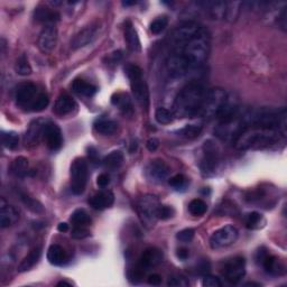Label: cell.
<instances>
[{"label":"cell","instance_id":"6da1fadb","mask_svg":"<svg viewBox=\"0 0 287 287\" xmlns=\"http://www.w3.org/2000/svg\"><path fill=\"white\" fill-rule=\"evenodd\" d=\"M206 90L199 82H190L176 95L173 114L178 118H192L198 116L203 103Z\"/></svg>","mask_w":287,"mask_h":287},{"label":"cell","instance_id":"7a4b0ae2","mask_svg":"<svg viewBox=\"0 0 287 287\" xmlns=\"http://www.w3.org/2000/svg\"><path fill=\"white\" fill-rule=\"evenodd\" d=\"M172 53L181 55L191 70L201 67L206 61L210 53V34L208 29L202 27L182 48Z\"/></svg>","mask_w":287,"mask_h":287},{"label":"cell","instance_id":"3957f363","mask_svg":"<svg viewBox=\"0 0 287 287\" xmlns=\"http://www.w3.org/2000/svg\"><path fill=\"white\" fill-rule=\"evenodd\" d=\"M280 135V132L276 129L245 128L236 138V148L238 150H248L268 147L279 142Z\"/></svg>","mask_w":287,"mask_h":287},{"label":"cell","instance_id":"277c9868","mask_svg":"<svg viewBox=\"0 0 287 287\" xmlns=\"http://www.w3.org/2000/svg\"><path fill=\"white\" fill-rule=\"evenodd\" d=\"M125 71L130 81V87H132L135 100L138 102L140 107L147 108L149 103V93L147 84H146L143 78L142 69L137 67V65L128 64L125 68Z\"/></svg>","mask_w":287,"mask_h":287},{"label":"cell","instance_id":"5b68a950","mask_svg":"<svg viewBox=\"0 0 287 287\" xmlns=\"http://www.w3.org/2000/svg\"><path fill=\"white\" fill-rule=\"evenodd\" d=\"M226 95H228V93L221 88L206 90L203 103L201 105L198 116L205 119L216 118V116L219 114L220 110L225 101Z\"/></svg>","mask_w":287,"mask_h":287},{"label":"cell","instance_id":"8992f818","mask_svg":"<svg viewBox=\"0 0 287 287\" xmlns=\"http://www.w3.org/2000/svg\"><path fill=\"white\" fill-rule=\"evenodd\" d=\"M159 201L155 195L146 194L139 199L137 203V212L142 223L147 229L153 228L157 221V210L159 208Z\"/></svg>","mask_w":287,"mask_h":287},{"label":"cell","instance_id":"52a82bcc","mask_svg":"<svg viewBox=\"0 0 287 287\" xmlns=\"http://www.w3.org/2000/svg\"><path fill=\"white\" fill-rule=\"evenodd\" d=\"M203 26L195 22H185L176 27L169 35V47L172 52L179 51L190 39H192Z\"/></svg>","mask_w":287,"mask_h":287},{"label":"cell","instance_id":"ba28073f","mask_svg":"<svg viewBox=\"0 0 287 287\" xmlns=\"http://www.w3.org/2000/svg\"><path fill=\"white\" fill-rule=\"evenodd\" d=\"M71 190L73 194L80 195L84 192L88 183V164L84 158H77L71 165Z\"/></svg>","mask_w":287,"mask_h":287},{"label":"cell","instance_id":"9c48e42d","mask_svg":"<svg viewBox=\"0 0 287 287\" xmlns=\"http://www.w3.org/2000/svg\"><path fill=\"white\" fill-rule=\"evenodd\" d=\"M219 163V149L212 140H206L203 145V156L201 159L200 167L204 176H211L215 173Z\"/></svg>","mask_w":287,"mask_h":287},{"label":"cell","instance_id":"30bf717a","mask_svg":"<svg viewBox=\"0 0 287 287\" xmlns=\"http://www.w3.org/2000/svg\"><path fill=\"white\" fill-rule=\"evenodd\" d=\"M239 233L234 225H224L216 230L210 238V247L212 249H221L234 245L238 239Z\"/></svg>","mask_w":287,"mask_h":287},{"label":"cell","instance_id":"8fae6325","mask_svg":"<svg viewBox=\"0 0 287 287\" xmlns=\"http://www.w3.org/2000/svg\"><path fill=\"white\" fill-rule=\"evenodd\" d=\"M42 92L39 91L37 85L32 82L22 83L17 88L16 91V102L19 107L29 111L32 108L35 100L38 98V95Z\"/></svg>","mask_w":287,"mask_h":287},{"label":"cell","instance_id":"7c38bea8","mask_svg":"<svg viewBox=\"0 0 287 287\" xmlns=\"http://www.w3.org/2000/svg\"><path fill=\"white\" fill-rule=\"evenodd\" d=\"M240 101L238 97L236 94H228L216 118L219 119L220 124L230 123L240 117Z\"/></svg>","mask_w":287,"mask_h":287},{"label":"cell","instance_id":"4fadbf2b","mask_svg":"<svg viewBox=\"0 0 287 287\" xmlns=\"http://www.w3.org/2000/svg\"><path fill=\"white\" fill-rule=\"evenodd\" d=\"M246 274V260L244 257H235L224 265L223 276L231 284H237Z\"/></svg>","mask_w":287,"mask_h":287},{"label":"cell","instance_id":"5bb4252c","mask_svg":"<svg viewBox=\"0 0 287 287\" xmlns=\"http://www.w3.org/2000/svg\"><path fill=\"white\" fill-rule=\"evenodd\" d=\"M169 172V167L164 160L155 159L146 166L145 174L146 178H147L150 182L162 183L168 178Z\"/></svg>","mask_w":287,"mask_h":287},{"label":"cell","instance_id":"9a60e30c","mask_svg":"<svg viewBox=\"0 0 287 287\" xmlns=\"http://www.w3.org/2000/svg\"><path fill=\"white\" fill-rule=\"evenodd\" d=\"M99 31H100L99 24H92L90 25V26L83 28L82 31H80L73 37V39L71 41V47L73 49H79L87 46L89 44H91L94 39L98 37Z\"/></svg>","mask_w":287,"mask_h":287},{"label":"cell","instance_id":"2e32d148","mask_svg":"<svg viewBox=\"0 0 287 287\" xmlns=\"http://www.w3.org/2000/svg\"><path fill=\"white\" fill-rule=\"evenodd\" d=\"M58 42V29L54 24L46 25L38 36V47L43 53H51Z\"/></svg>","mask_w":287,"mask_h":287},{"label":"cell","instance_id":"e0dca14e","mask_svg":"<svg viewBox=\"0 0 287 287\" xmlns=\"http://www.w3.org/2000/svg\"><path fill=\"white\" fill-rule=\"evenodd\" d=\"M166 70L172 78L179 79L183 78L191 71L189 65L183 60V58L179 54L170 53L169 56L166 60Z\"/></svg>","mask_w":287,"mask_h":287},{"label":"cell","instance_id":"ac0fdd59","mask_svg":"<svg viewBox=\"0 0 287 287\" xmlns=\"http://www.w3.org/2000/svg\"><path fill=\"white\" fill-rule=\"evenodd\" d=\"M49 123L48 119L45 118H38L29 125V127L25 135V143L26 145H35L39 142L41 137L44 136L45 128H46L47 124Z\"/></svg>","mask_w":287,"mask_h":287},{"label":"cell","instance_id":"d6986e66","mask_svg":"<svg viewBox=\"0 0 287 287\" xmlns=\"http://www.w3.org/2000/svg\"><path fill=\"white\" fill-rule=\"evenodd\" d=\"M44 139L46 142L47 147L52 150H59L63 145V136L61 129L58 125L49 122L45 128Z\"/></svg>","mask_w":287,"mask_h":287},{"label":"cell","instance_id":"ffe728a7","mask_svg":"<svg viewBox=\"0 0 287 287\" xmlns=\"http://www.w3.org/2000/svg\"><path fill=\"white\" fill-rule=\"evenodd\" d=\"M163 260V253L159 249L148 248L146 249L139 258L138 268L140 270H148L153 267L158 266Z\"/></svg>","mask_w":287,"mask_h":287},{"label":"cell","instance_id":"44dd1931","mask_svg":"<svg viewBox=\"0 0 287 287\" xmlns=\"http://www.w3.org/2000/svg\"><path fill=\"white\" fill-rule=\"evenodd\" d=\"M2 208H0V226L3 229L9 228L14 225L19 220L18 210L13 205L6 204L4 200H2Z\"/></svg>","mask_w":287,"mask_h":287},{"label":"cell","instance_id":"7402d4cb","mask_svg":"<svg viewBox=\"0 0 287 287\" xmlns=\"http://www.w3.org/2000/svg\"><path fill=\"white\" fill-rule=\"evenodd\" d=\"M114 202V195L111 191L105 190L100 191L97 194H94L91 199L89 200L90 205L95 210H104L110 208Z\"/></svg>","mask_w":287,"mask_h":287},{"label":"cell","instance_id":"603a6c76","mask_svg":"<svg viewBox=\"0 0 287 287\" xmlns=\"http://www.w3.org/2000/svg\"><path fill=\"white\" fill-rule=\"evenodd\" d=\"M260 264L263 265L266 273L270 275H281L285 273V265L276 256H270L267 254L263 260L260 261Z\"/></svg>","mask_w":287,"mask_h":287},{"label":"cell","instance_id":"cb8c5ba5","mask_svg":"<svg viewBox=\"0 0 287 287\" xmlns=\"http://www.w3.org/2000/svg\"><path fill=\"white\" fill-rule=\"evenodd\" d=\"M111 102L113 105H116V107L119 108L120 111H122L124 114L126 116L133 114L134 112L133 102L128 93H125V92L114 93L111 97Z\"/></svg>","mask_w":287,"mask_h":287},{"label":"cell","instance_id":"d4e9b609","mask_svg":"<svg viewBox=\"0 0 287 287\" xmlns=\"http://www.w3.org/2000/svg\"><path fill=\"white\" fill-rule=\"evenodd\" d=\"M77 108V103L68 94H62L58 98L54 105V112L59 116H65L71 113Z\"/></svg>","mask_w":287,"mask_h":287},{"label":"cell","instance_id":"484cf974","mask_svg":"<svg viewBox=\"0 0 287 287\" xmlns=\"http://www.w3.org/2000/svg\"><path fill=\"white\" fill-rule=\"evenodd\" d=\"M41 255H42L41 247H36V248L32 249L29 251V254L25 257L21 263H19L17 267L18 273H25V271L32 269L33 267L37 264L39 258H41Z\"/></svg>","mask_w":287,"mask_h":287},{"label":"cell","instance_id":"4316f807","mask_svg":"<svg viewBox=\"0 0 287 287\" xmlns=\"http://www.w3.org/2000/svg\"><path fill=\"white\" fill-rule=\"evenodd\" d=\"M125 38L128 44V47L132 52H139L140 51V41L138 34L134 28V25L130 21L126 22L125 25Z\"/></svg>","mask_w":287,"mask_h":287},{"label":"cell","instance_id":"83f0119b","mask_svg":"<svg viewBox=\"0 0 287 287\" xmlns=\"http://www.w3.org/2000/svg\"><path fill=\"white\" fill-rule=\"evenodd\" d=\"M34 18L36 19L37 22L51 25L59 21L60 15L59 13L54 12L47 7H37L34 12Z\"/></svg>","mask_w":287,"mask_h":287},{"label":"cell","instance_id":"f1b7e54d","mask_svg":"<svg viewBox=\"0 0 287 287\" xmlns=\"http://www.w3.org/2000/svg\"><path fill=\"white\" fill-rule=\"evenodd\" d=\"M47 260L52 265L61 266L67 260V255L61 246L52 245L47 250Z\"/></svg>","mask_w":287,"mask_h":287},{"label":"cell","instance_id":"f546056e","mask_svg":"<svg viewBox=\"0 0 287 287\" xmlns=\"http://www.w3.org/2000/svg\"><path fill=\"white\" fill-rule=\"evenodd\" d=\"M72 89L75 93L83 95V97H88V98L93 97L98 90L95 85L84 81V80H75L72 84Z\"/></svg>","mask_w":287,"mask_h":287},{"label":"cell","instance_id":"4dcf8cb0","mask_svg":"<svg viewBox=\"0 0 287 287\" xmlns=\"http://www.w3.org/2000/svg\"><path fill=\"white\" fill-rule=\"evenodd\" d=\"M28 159L24 156H18L15 158L11 166V172L18 178H23V176L28 173Z\"/></svg>","mask_w":287,"mask_h":287},{"label":"cell","instance_id":"1f68e13d","mask_svg":"<svg viewBox=\"0 0 287 287\" xmlns=\"http://www.w3.org/2000/svg\"><path fill=\"white\" fill-rule=\"evenodd\" d=\"M70 220H71V222L74 226H87L91 223V218H90L87 211L83 209L75 210Z\"/></svg>","mask_w":287,"mask_h":287},{"label":"cell","instance_id":"d6a6232c","mask_svg":"<svg viewBox=\"0 0 287 287\" xmlns=\"http://www.w3.org/2000/svg\"><path fill=\"white\" fill-rule=\"evenodd\" d=\"M117 123L112 122V120H98V122L94 124V129L97 130L99 134L102 135H112L117 132Z\"/></svg>","mask_w":287,"mask_h":287},{"label":"cell","instance_id":"836d02e7","mask_svg":"<svg viewBox=\"0 0 287 287\" xmlns=\"http://www.w3.org/2000/svg\"><path fill=\"white\" fill-rule=\"evenodd\" d=\"M124 162V155L119 150H114L103 158V165L108 168H118Z\"/></svg>","mask_w":287,"mask_h":287},{"label":"cell","instance_id":"e575fe53","mask_svg":"<svg viewBox=\"0 0 287 287\" xmlns=\"http://www.w3.org/2000/svg\"><path fill=\"white\" fill-rule=\"evenodd\" d=\"M245 223L247 228L250 230L260 229L261 226H264L265 224V219L263 218V215L258 212H250L246 215Z\"/></svg>","mask_w":287,"mask_h":287},{"label":"cell","instance_id":"d590c367","mask_svg":"<svg viewBox=\"0 0 287 287\" xmlns=\"http://www.w3.org/2000/svg\"><path fill=\"white\" fill-rule=\"evenodd\" d=\"M32 67L28 62L26 55H21L17 59L16 63H15V72L18 75H22V77H27V75L32 73Z\"/></svg>","mask_w":287,"mask_h":287},{"label":"cell","instance_id":"8d00e7d4","mask_svg":"<svg viewBox=\"0 0 287 287\" xmlns=\"http://www.w3.org/2000/svg\"><path fill=\"white\" fill-rule=\"evenodd\" d=\"M21 199L23 201V203L25 204V206H26L28 210H31L32 212H34V213H43L44 212L43 204L41 202H38L37 200H35V199L31 198L29 195L24 194V193L21 194Z\"/></svg>","mask_w":287,"mask_h":287},{"label":"cell","instance_id":"74e56055","mask_svg":"<svg viewBox=\"0 0 287 287\" xmlns=\"http://www.w3.org/2000/svg\"><path fill=\"white\" fill-rule=\"evenodd\" d=\"M189 211L194 216H201L208 211V205H206L203 200L194 199L189 204Z\"/></svg>","mask_w":287,"mask_h":287},{"label":"cell","instance_id":"f35d334b","mask_svg":"<svg viewBox=\"0 0 287 287\" xmlns=\"http://www.w3.org/2000/svg\"><path fill=\"white\" fill-rule=\"evenodd\" d=\"M201 132H202V128L200 126L196 125H188L185 126L184 128L180 129L178 134L181 137H184L186 139H194L196 137H199Z\"/></svg>","mask_w":287,"mask_h":287},{"label":"cell","instance_id":"ab89813d","mask_svg":"<svg viewBox=\"0 0 287 287\" xmlns=\"http://www.w3.org/2000/svg\"><path fill=\"white\" fill-rule=\"evenodd\" d=\"M2 140L5 147L8 149H15L18 146L19 137L18 135L14 132H3Z\"/></svg>","mask_w":287,"mask_h":287},{"label":"cell","instance_id":"60d3db41","mask_svg":"<svg viewBox=\"0 0 287 287\" xmlns=\"http://www.w3.org/2000/svg\"><path fill=\"white\" fill-rule=\"evenodd\" d=\"M155 118L157 120V123L162 125H168L173 122L174 114L169 111L168 109L160 107L155 112Z\"/></svg>","mask_w":287,"mask_h":287},{"label":"cell","instance_id":"b9f144b4","mask_svg":"<svg viewBox=\"0 0 287 287\" xmlns=\"http://www.w3.org/2000/svg\"><path fill=\"white\" fill-rule=\"evenodd\" d=\"M167 25H168L167 17L162 16V17L156 18L155 21L152 22V24L149 25V29L153 34L158 35V34L162 33L166 27H167Z\"/></svg>","mask_w":287,"mask_h":287},{"label":"cell","instance_id":"7bdbcfd3","mask_svg":"<svg viewBox=\"0 0 287 287\" xmlns=\"http://www.w3.org/2000/svg\"><path fill=\"white\" fill-rule=\"evenodd\" d=\"M49 103V99H48V95L42 92L41 94L38 95V98L35 100V102L33 103L32 108L29 111H34V112H39V111H43L44 109H46V107Z\"/></svg>","mask_w":287,"mask_h":287},{"label":"cell","instance_id":"ee69618b","mask_svg":"<svg viewBox=\"0 0 287 287\" xmlns=\"http://www.w3.org/2000/svg\"><path fill=\"white\" fill-rule=\"evenodd\" d=\"M168 183L173 189L178 190V191H180V190L182 191L186 188V186H188V180H186L184 175L178 174V175L173 176V178L168 181Z\"/></svg>","mask_w":287,"mask_h":287},{"label":"cell","instance_id":"f6af8a7d","mask_svg":"<svg viewBox=\"0 0 287 287\" xmlns=\"http://www.w3.org/2000/svg\"><path fill=\"white\" fill-rule=\"evenodd\" d=\"M174 213H175V211H174V209L172 208V206L160 204L158 210H157V219L168 220V219L172 218V216L174 215Z\"/></svg>","mask_w":287,"mask_h":287},{"label":"cell","instance_id":"bcb514c9","mask_svg":"<svg viewBox=\"0 0 287 287\" xmlns=\"http://www.w3.org/2000/svg\"><path fill=\"white\" fill-rule=\"evenodd\" d=\"M167 285L173 286V287H188L190 285V283L184 276L175 275V276L169 277V279L167 281Z\"/></svg>","mask_w":287,"mask_h":287},{"label":"cell","instance_id":"7dc6e473","mask_svg":"<svg viewBox=\"0 0 287 287\" xmlns=\"http://www.w3.org/2000/svg\"><path fill=\"white\" fill-rule=\"evenodd\" d=\"M193 238H194V230L191 228L180 231V233L176 235V239L180 240L181 243H190V241L193 240Z\"/></svg>","mask_w":287,"mask_h":287},{"label":"cell","instance_id":"c3c4849f","mask_svg":"<svg viewBox=\"0 0 287 287\" xmlns=\"http://www.w3.org/2000/svg\"><path fill=\"white\" fill-rule=\"evenodd\" d=\"M71 236L74 239H84L90 236V231L87 226H74Z\"/></svg>","mask_w":287,"mask_h":287},{"label":"cell","instance_id":"681fc988","mask_svg":"<svg viewBox=\"0 0 287 287\" xmlns=\"http://www.w3.org/2000/svg\"><path fill=\"white\" fill-rule=\"evenodd\" d=\"M202 285L204 287H221V281L215 276H211V275H205L204 278L202 280Z\"/></svg>","mask_w":287,"mask_h":287},{"label":"cell","instance_id":"f907efd6","mask_svg":"<svg viewBox=\"0 0 287 287\" xmlns=\"http://www.w3.org/2000/svg\"><path fill=\"white\" fill-rule=\"evenodd\" d=\"M110 183V176L105 173L100 174L97 179V184L99 186H101V188H105V186H108Z\"/></svg>","mask_w":287,"mask_h":287},{"label":"cell","instance_id":"816d5d0a","mask_svg":"<svg viewBox=\"0 0 287 287\" xmlns=\"http://www.w3.org/2000/svg\"><path fill=\"white\" fill-rule=\"evenodd\" d=\"M158 146H159V140L156 138H150L147 140V143H146V147H147L149 152L152 153L158 148Z\"/></svg>","mask_w":287,"mask_h":287},{"label":"cell","instance_id":"f5cc1de1","mask_svg":"<svg viewBox=\"0 0 287 287\" xmlns=\"http://www.w3.org/2000/svg\"><path fill=\"white\" fill-rule=\"evenodd\" d=\"M148 284L149 285H153V286H158L162 283V277L157 274H153L148 277Z\"/></svg>","mask_w":287,"mask_h":287},{"label":"cell","instance_id":"db71d44e","mask_svg":"<svg viewBox=\"0 0 287 287\" xmlns=\"http://www.w3.org/2000/svg\"><path fill=\"white\" fill-rule=\"evenodd\" d=\"M279 23L278 25L280 26V28L283 29V31H286V11H285V8L281 11V14H280V16H279Z\"/></svg>","mask_w":287,"mask_h":287},{"label":"cell","instance_id":"11a10c76","mask_svg":"<svg viewBox=\"0 0 287 287\" xmlns=\"http://www.w3.org/2000/svg\"><path fill=\"white\" fill-rule=\"evenodd\" d=\"M190 253L188 249H179L178 250V257L181 260H186L189 258Z\"/></svg>","mask_w":287,"mask_h":287},{"label":"cell","instance_id":"9f6ffc18","mask_svg":"<svg viewBox=\"0 0 287 287\" xmlns=\"http://www.w3.org/2000/svg\"><path fill=\"white\" fill-rule=\"evenodd\" d=\"M58 230L60 231V233H67V231L69 230V224L65 222H61L58 225Z\"/></svg>","mask_w":287,"mask_h":287},{"label":"cell","instance_id":"6f0895ef","mask_svg":"<svg viewBox=\"0 0 287 287\" xmlns=\"http://www.w3.org/2000/svg\"><path fill=\"white\" fill-rule=\"evenodd\" d=\"M58 286H72V283H69V281L62 280V281H59Z\"/></svg>","mask_w":287,"mask_h":287},{"label":"cell","instance_id":"680465c9","mask_svg":"<svg viewBox=\"0 0 287 287\" xmlns=\"http://www.w3.org/2000/svg\"><path fill=\"white\" fill-rule=\"evenodd\" d=\"M136 149H137V143H136V142H133V143H132V147H130L129 152H130V153H134Z\"/></svg>","mask_w":287,"mask_h":287},{"label":"cell","instance_id":"91938a15","mask_svg":"<svg viewBox=\"0 0 287 287\" xmlns=\"http://www.w3.org/2000/svg\"><path fill=\"white\" fill-rule=\"evenodd\" d=\"M136 2H124L123 5L124 6H132V5H135Z\"/></svg>","mask_w":287,"mask_h":287},{"label":"cell","instance_id":"94428289","mask_svg":"<svg viewBox=\"0 0 287 287\" xmlns=\"http://www.w3.org/2000/svg\"><path fill=\"white\" fill-rule=\"evenodd\" d=\"M246 286H254V285H256V286H259V284H255V283H247V284H245Z\"/></svg>","mask_w":287,"mask_h":287}]
</instances>
